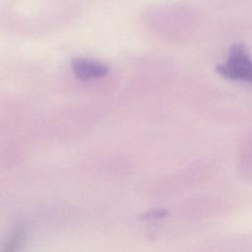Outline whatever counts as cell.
<instances>
[{
  "instance_id": "cell-1",
  "label": "cell",
  "mask_w": 252,
  "mask_h": 252,
  "mask_svg": "<svg viewBox=\"0 0 252 252\" xmlns=\"http://www.w3.org/2000/svg\"><path fill=\"white\" fill-rule=\"evenodd\" d=\"M217 71L227 79L241 80L252 85V61L243 44H234L226 62L218 65Z\"/></svg>"
},
{
  "instance_id": "cell-2",
  "label": "cell",
  "mask_w": 252,
  "mask_h": 252,
  "mask_svg": "<svg viewBox=\"0 0 252 252\" xmlns=\"http://www.w3.org/2000/svg\"><path fill=\"white\" fill-rule=\"evenodd\" d=\"M71 68L75 76L84 81L101 78L108 72V67L104 63L87 58L74 59Z\"/></svg>"
},
{
  "instance_id": "cell-3",
  "label": "cell",
  "mask_w": 252,
  "mask_h": 252,
  "mask_svg": "<svg viewBox=\"0 0 252 252\" xmlns=\"http://www.w3.org/2000/svg\"><path fill=\"white\" fill-rule=\"evenodd\" d=\"M20 237L21 235L18 232H15L9 239L7 247L4 250V252H14L17 249V246L20 244Z\"/></svg>"
}]
</instances>
